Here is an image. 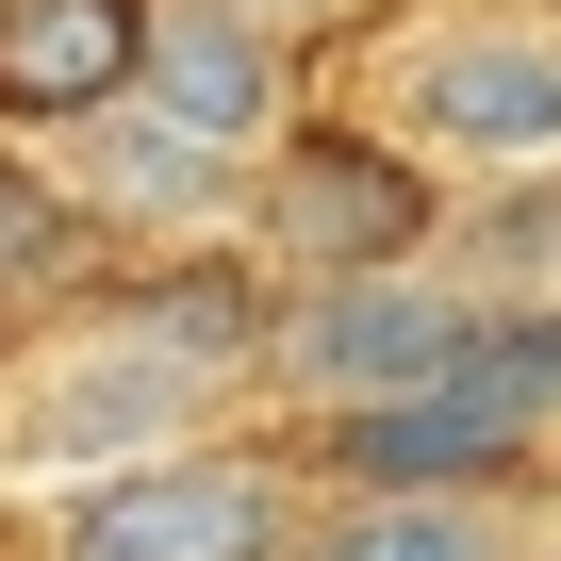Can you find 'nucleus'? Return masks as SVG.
Returning a JSON list of instances; mask_svg holds the SVG:
<instances>
[{
	"label": "nucleus",
	"mask_w": 561,
	"mask_h": 561,
	"mask_svg": "<svg viewBox=\"0 0 561 561\" xmlns=\"http://www.w3.org/2000/svg\"><path fill=\"white\" fill-rule=\"evenodd\" d=\"M413 133H446V149H479V165L561 149V34H528V18L430 34V50H413Z\"/></svg>",
	"instance_id": "39448f33"
},
{
	"label": "nucleus",
	"mask_w": 561,
	"mask_h": 561,
	"mask_svg": "<svg viewBox=\"0 0 561 561\" xmlns=\"http://www.w3.org/2000/svg\"><path fill=\"white\" fill-rule=\"evenodd\" d=\"M298 545V479L248 446H165V462H100L50 528V561H280Z\"/></svg>",
	"instance_id": "f03ea898"
},
{
	"label": "nucleus",
	"mask_w": 561,
	"mask_h": 561,
	"mask_svg": "<svg viewBox=\"0 0 561 561\" xmlns=\"http://www.w3.org/2000/svg\"><path fill=\"white\" fill-rule=\"evenodd\" d=\"M430 231H446V182H413V149H380V133H280L264 248L298 280H397Z\"/></svg>",
	"instance_id": "20e7f679"
},
{
	"label": "nucleus",
	"mask_w": 561,
	"mask_h": 561,
	"mask_svg": "<svg viewBox=\"0 0 561 561\" xmlns=\"http://www.w3.org/2000/svg\"><path fill=\"white\" fill-rule=\"evenodd\" d=\"M280 561H512L495 495H331Z\"/></svg>",
	"instance_id": "9d476101"
},
{
	"label": "nucleus",
	"mask_w": 561,
	"mask_h": 561,
	"mask_svg": "<svg viewBox=\"0 0 561 561\" xmlns=\"http://www.w3.org/2000/svg\"><path fill=\"white\" fill-rule=\"evenodd\" d=\"M545 561H561V545H545Z\"/></svg>",
	"instance_id": "9b49d317"
},
{
	"label": "nucleus",
	"mask_w": 561,
	"mask_h": 561,
	"mask_svg": "<svg viewBox=\"0 0 561 561\" xmlns=\"http://www.w3.org/2000/svg\"><path fill=\"white\" fill-rule=\"evenodd\" d=\"M133 116L198 133V149H264L280 133V34L264 18H149V67H133Z\"/></svg>",
	"instance_id": "6e6552de"
},
{
	"label": "nucleus",
	"mask_w": 561,
	"mask_h": 561,
	"mask_svg": "<svg viewBox=\"0 0 561 561\" xmlns=\"http://www.w3.org/2000/svg\"><path fill=\"white\" fill-rule=\"evenodd\" d=\"M215 182H231V149H198V133H165V116H83V215H149V231H198L215 215Z\"/></svg>",
	"instance_id": "1a4fd4ad"
},
{
	"label": "nucleus",
	"mask_w": 561,
	"mask_h": 561,
	"mask_svg": "<svg viewBox=\"0 0 561 561\" xmlns=\"http://www.w3.org/2000/svg\"><path fill=\"white\" fill-rule=\"evenodd\" d=\"M545 430H561V314L545 298H479L446 380H413L380 413H331V479L347 495H495V479L545 462Z\"/></svg>",
	"instance_id": "f257e3e1"
},
{
	"label": "nucleus",
	"mask_w": 561,
	"mask_h": 561,
	"mask_svg": "<svg viewBox=\"0 0 561 561\" xmlns=\"http://www.w3.org/2000/svg\"><path fill=\"white\" fill-rule=\"evenodd\" d=\"M479 331V298H446V280H298V298L264 314V364L298 380L314 413H380L413 380H446V347Z\"/></svg>",
	"instance_id": "7ed1b4c3"
},
{
	"label": "nucleus",
	"mask_w": 561,
	"mask_h": 561,
	"mask_svg": "<svg viewBox=\"0 0 561 561\" xmlns=\"http://www.w3.org/2000/svg\"><path fill=\"white\" fill-rule=\"evenodd\" d=\"M133 67H149V0H0V116L18 133L116 116Z\"/></svg>",
	"instance_id": "423d86ee"
},
{
	"label": "nucleus",
	"mask_w": 561,
	"mask_h": 561,
	"mask_svg": "<svg viewBox=\"0 0 561 561\" xmlns=\"http://www.w3.org/2000/svg\"><path fill=\"white\" fill-rule=\"evenodd\" d=\"M182 430H198V364H165V347H133V331H83V347L34 380V413H18V446H34V462H83V446L165 462Z\"/></svg>",
	"instance_id": "0eeeda50"
}]
</instances>
